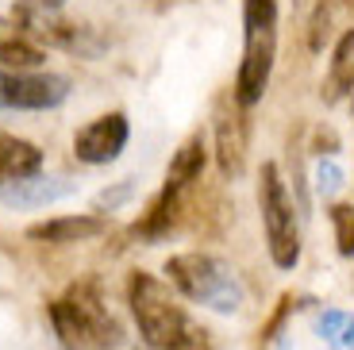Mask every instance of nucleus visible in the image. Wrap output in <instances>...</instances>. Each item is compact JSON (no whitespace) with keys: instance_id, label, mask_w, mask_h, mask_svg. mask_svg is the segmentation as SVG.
Here are the masks:
<instances>
[{"instance_id":"f257e3e1","label":"nucleus","mask_w":354,"mask_h":350,"mask_svg":"<svg viewBox=\"0 0 354 350\" xmlns=\"http://www.w3.org/2000/svg\"><path fill=\"white\" fill-rule=\"evenodd\" d=\"M127 304H131L142 342L151 350H208V331L154 273H131Z\"/></svg>"},{"instance_id":"f03ea898","label":"nucleus","mask_w":354,"mask_h":350,"mask_svg":"<svg viewBox=\"0 0 354 350\" xmlns=\"http://www.w3.org/2000/svg\"><path fill=\"white\" fill-rule=\"evenodd\" d=\"M166 273L174 281L181 297H189L193 304L208 308L220 315H235L247 304V285L235 273V266L216 258L204 250H189V254H174L166 262Z\"/></svg>"},{"instance_id":"7ed1b4c3","label":"nucleus","mask_w":354,"mask_h":350,"mask_svg":"<svg viewBox=\"0 0 354 350\" xmlns=\"http://www.w3.org/2000/svg\"><path fill=\"white\" fill-rule=\"evenodd\" d=\"M277 58V0H243V62L235 77V100L258 104L270 89Z\"/></svg>"},{"instance_id":"20e7f679","label":"nucleus","mask_w":354,"mask_h":350,"mask_svg":"<svg viewBox=\"0 0 354 350\" xmlns=\"http://www.w3.org/2000/svg\"><path fill=\"white\" fill-rule=\"evenodd\" d=\"M50 324L70 350H112L124 342V327L100 300L97 285H73L62 300L50 304Z\"/></svg>"},{"instance_id":"39448f33","label":"nucleus","mask_w":354,"mask_h":350,"mask_svg":"<svg viewBox=\"0 0 354 350\" xmlns=\"http://www.w3.org/2000/svg\"><path fill=\"white\" fill-rule=\"evenodd\" d=\"M258 208H262V228H266V246L277 270H292L301 262V231H297V208L292 196L281 181V169L266 162L258 174Z\"/></svg>"},{"instance_id":"423d86ee","label":"nucleus","mask_w":354,"mask_h":350,"mask_svg":"<svg viewBox=\"0 0 354 350\" xmlns=\"http://www.w3.org/2000/svg\"><path fill=\"white\" fill-rule=\"evenodd\" d=\"M12 19H16L24 31H31L39 43L62 46V50L81 54V58H93V54H100V46H104L97 35H93V31H88V27L73 24V19H66L58 8H50V4H39V0H24Z\"/></svg>"},{"instance_id":"0eeeda50","label":"nucleus","mask_w":354,"mask_h":350,"mask_svg":"<svg viewBox=\"0 0 354 350\" xmlns=\"http://www.w3.org/2000/svg\"><path fill=\"white\" fill-rule=\"evenodd\" d=\"M70 97V77L62 73H12L0 70V104L16 112H46Z\"/></svg>"},{"instance_id":"6e6552de","label":"nucleus","mask_w":354,"mask_h":350,"mask_svg":"<svg viewBox=\"0 0 354 350\" xmlns=\"http://www.w3.org/2000/svg\"><path fill=\"white\" fill-rule=\"evenodd\" d=\"M127 135H131V123H127L124 112H108L97 116L93 123H85L77 135H73V154L85 166H108L124 154Z\"/></svg>"},{"instance_id":"1a4fd4ad","label":"nucleus","mask_w":354,"mask_h":350,"mask_svg":"<svg viewBox=\"0 0 354 350\" xmlns=\"http://www.w3.org/2000/svg\"><path fill=\"white\" fill-rule=\"evenodd\" d=\"M216 162L227 181L239 177L247 166V116L235 93L216 100Z\"/></svg>"},{"instance_id":"9d476101","label":"nucleus","mask_w":354,"mask_h":350,"mask_svg":"<svg viewBox=\"0 0 354 350\" xmlns=\"http://www.w3.org/2000/svg\"><path fill=\"white\" fill-rule=\"evenodd\" d=\"M46 62V50L31 31L16 24V19L0 16V70L12 73H35Z\"/></svg>"},{"instance_id":"9b49d317","label":"nucleus","mask_w":354,"mask_h":350,"mask_svg":"<svg viewBox=\"0 0 354 350\" xmlns=\"http://www.w3.org/2000/svg\"><path fill=\"white\" fill-rule=\"evenodd\" d=\"M77 193V181L73 177H46V174H35V177H24V181L0 189V201L8 208H43V204H54L62 196H73Z\"/></svg>"},{"instance_id":"f8f14e48","label":"nucleus","mask_w":354,"mask_h":350,"mask_svg":"<svg viewBox=\"0 0 354 350\" xmlns=\"http://www.w3.org/2000/svg\"><path fill=\"white\" fill-rule=\"evenodd\" d=\"M35 174H43V150L35 142L0 131V189H8V185Z\"/></svg>"},{"instance_id":"ddd939ff","label":"nucleus","mask_w":354,"mask_h":350,"mask_svg":"<svg viewBox=\"0 0 354 350\" xmlns=\"http://www.w3.org/2000/svg\"><path fill=\"white\" fill-rule=\"evenodd\" d=\"M100 231H104L100 216H58L27 228V235L39 239V243H81V239H97Z\"/></svg>"},{"instance_id":"4468645a","label":"nucleus","mask_w":354,"mask_h":350,"mask_svg":"<svg viewBox=\"0 0 354 350\" xmlns=\"http://www.w3.org/2000/svg\"><path fill=\"white\" fill-rule=\"evenodd\" d=\"M204 162H208V147H204V135H189V139L174 150V158H169L166 185L181 193V189H185L189 181H196V177H201Z\"/></svg>"},{"instance_id":"2eb2a0df","label":"nucleus","mask_w":354,"mask_h":350,"mask_svg":"<svg viewBox=\"0 0 354 350\" xmlns=\"http://www.w3.org/2000/svg\"><path fill=\"white\" fill-rule=\"evenodd\" d=\"M346 89L354 93V27H346L343 39L335 43L331 70H328V81H324V100H328V104H335Z\"/></svg>"},{"instance_id":"dca6fc26","label":"nucleus","mask_w":354,"mask_h":350,"mask_svg":"<svg viewBox=\"0 0 354 350\" xmlns=\"http://www.w3.org/2000/svg\"><path fill=\"white\" fill-rule=\"evenodd\" d=\"M316 331H319V339L328 342L331 350H354V312H343V308L319 312Z\"/></svg>"},{"instance_id":"f3484780","label":"nucleus","mask_w":354,"mask_h":350,"mask_svg":"<svg viewBox=\"0 0 354 350\" xmlns=\"http://www.w3.org/2000/svg\"><path fill=\"white\" fill-rule=\"evenodd\" d=\"M174 208H177V189H169V185H166V189L158 193V201L151 204L147 219H142V223H139L135 231H142L147 239H158L162 231H166L169 223H174Z\"/></svg>"},{"instance_id":"a211bd4d","label":"nucleus","mask_w":354,"mask_h":350,"mask_svg":"<svg viewBox=\"0 0 354 350\" xmlns=\"http://www.w3.org/2000/svg\"><path fill=\"white\" fill-rule=\"evenodd\" d=\"M335 12H339V0H319L316 12L308 19V50H324L331 39V27H335Z\"/></svg>"},{"instance_id":"6ab92c4d","label":"nucleus","mask_w":354,"mask_h":350,"mask_svg":"<svg viewBox=\"0 0 354 350\" xmlns=\"http://www.w3.org/2000/svg\"><path fill=\"white\" fill-rule=\"evenodd\" d=\"M331 228H335V246L343 258H354V204H335L331 208Z\"/></svg>"},{"instance_id":"aec40b11","label":"nucleus","mask_w":354,"mask_h":350,"mask_svg":"<svg viewBox=\"0 0 354 350\" xmlns=\"http://www.w3.org/2000/svg\"><path fill=\"white\" fill-rule=\"evenodd\" d=\"M343 166L339 162H331V158H319L316 169H312V185H316V193L328 201V196H335L339 189H343Z\"/></svg>"},{"instance_id":"412c9836","label":"nucleus","mask_w":354,"mask_h":350,"mask_svg":"<svg viewBox=\"0 0 354 350\" xmlns=\"http://www.w3.org/2000/svg\"><path fill=\"white\" fill-rule=\"evenodd\" d=\"M131 196H135V181H120V185H112V189H104V193H97V208L112 212L124 201H131Z\"/></svg>"},{"instance_id":"4be33fe9","label":"nucleus","mask_w":354,"mask_h":350,"mask_svg":"<svg viewBox=\"0 0 354 350\" xmlns=\"http://www.w3.org/2000/svg\"><path fill=\"white\" fill-rule=\"evenodd\" d=\"M39 4H50V8H62L66 0H39Z\"/></svg>"}]
</instances>
